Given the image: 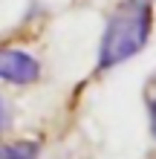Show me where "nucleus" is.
Returning <instances> with one entry per match:
<instances>
[{"mask_svg":"<svg viewBox=\"0 0 156 159\" xmlns=\"http://www.w3.org/2000/svg\"><path fill=\"white\" fill-rule=\"evenodd\" d=\"M153 32V0H122L107 17L98 43V70H113L139 55Z\"/></svg>","mask_w":156,"mask_h":159,"instance_id":"f257e3e1","label":"nucleus"},{"mask_svg":"<svg viewBox=\"0 0 156 159\" xmlns=\"http://www.w3.org/2000/svg\"><path fill=\"white\" fill-rule=\"evenodd\" d=\"M0 78L9 81V84H17V87L35 84L41 78V64H38L35 55L23 52V49L3 46L0 49Z\"/></svg>","mask_w":156,"mask_h":159,"instance_id":"f03ea898","label":"nucleus"},{"mask_svg":"<svg viewBox=\"0 0 156 159\" xmlns=\"http://www.w3.org/2000/svg\"><path fill=\"white\" fill-rule=\"evenodd\" d=\"M38 156H41V145L29 142V139H17V142L0 145V159H38Z\"/></svg>","mask_w":156,"mask_h":159,"instance_id":"7ed1b4c3","label":"nucleus"},{"mask_svg":"<svg viewBox=\"0 0 156 159\" xmlns=\"http://www.w3.org/2000/svg\"><path fill=\"white\" fill-rule=\"evenodd\" d=\"M148 121H150V136L156 139V96L148 101Z\"/></svg>","mask_w":156,"mask_h":159,"instance_id":"20e7f679","label":"nucleus"},{"mask_svg":"<svg viewBox=\"0 0 156 159\" xmlns=\"http://www.w3.org/2000/svg\"><path fill=\"white\" fill-rule=\"evenodd\" d=\"M9 127V107H6V98L0 96V133Z\"/></svg>","mask_w":156,"mask_h":159,"instance_id":"39448f33","label":"nucleus"}]
</instances>
